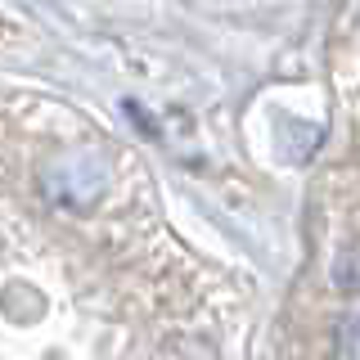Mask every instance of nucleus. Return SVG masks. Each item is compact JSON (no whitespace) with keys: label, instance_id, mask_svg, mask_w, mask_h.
<instances>
[{"label":"nucleus","instance_id":"obj_1","mask_svg":"<svg viewBox=\"0 0 360 360\" xmlns=\"http://www.w3.org/2000/svg\"><path fill=\"white\" fill-rule=\"evenodd\" d=\"M333 288L347 297H360V252H342L333 262Z\"/></svg>","mask_w":360,"mask_h":360},{"label":"nucleus","instance_id":"obj_2","mask_svg":"<svg viewBox=\"0 0 360 360\" xmlns=\"http://www.w3.org/2000/svg\"><path fill=\"white\" fill-rule=\"evenodd\" d=\"M338 347H342V356H360V315L342 320V329H338Z\"/></svg>","mask_w":360,"mask_h":360}]
</instances>
